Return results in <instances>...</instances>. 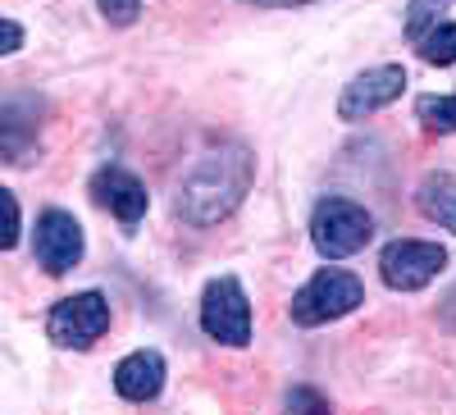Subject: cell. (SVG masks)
<instances>
[{
    "label": "cell",
    "mask_w": 456,
    "mask_h": 415,
    "mask_svg": "<svg viewBox=\"0 0 456 415\" xmlns=\"http://www.w3.org/2000/svg\"><path fill=\"white\" fill-rule=\"evenodd\" d=\"M251 183H256V156L242 142L210 146L206 156L183 174L174 210H178L183 224H192V229H210V224L228 219L242 206Z\"/></svg>",
    "instance_id": "1"
},
{
    "label": "cell",
    "mask_w": 456,
    "mask_h": 415,
    "mask_svg": "<svg viewBox=\"0 0 456 415\" xmlns=\"http://www.w3.org/2000/svg\"><path fill=\"white\" fill-rule=\"evenodd\" d=\"M365 301V288L356 274L347 270H320L315 279H306L292 297V324L301 329H320V324H333L342 315H352L356 306Z\"/></svg>",
    "instance_id": "2"
},
{
    "label": "cell",
    "mask_w": 456,
    "mask_h": 415,
    "mask_svg": "<svg viewBox=\"0 0 456 415\" xmlns=\"http://www.w3.org/2000/svg\"><path fill=\"white\" fill-rule=\"evenodd\" d=\"M374 238V219L347 197H324L311 215V242L324 260H347Z\"/></svg>",
    "instance_id": "3"
},
{
    "label": "cell",
    "mask_w": 456,
    "mask_h": 415,
    "mask_svg": "<svg viewBox=\"0 0 456 415\" xmlns=\"http://www.w3.org/2000/svg\"><path fill=\"white\" fill-rule=\"evenodd\" d=\"M105 329H110V301L101 292H73L55 301L46 315V338L69 352H87L96 338H105Z\"/></svg>",
    "instance_id": "4"
},
{
    "label": "cell",
    "mask_w": 456,
    "mask_h": 415,
    "mask_svg": "<svg viewBox=\"0 0 456 415\" xmlns=\"http://www.w3.org/2000/svg\"><path fill=\"white\" fill-rule=\"evenodd\" d=\"M201 329L224 347H247L251 343V301L233 274L210 279L201 292Z\"/></svg>",
    "instance_id": "5"
},
{
    "label": "cell",
    "mask_w": 456,
    "mask_h": 415,
    "mask_svg": "<svg viewBox=\"0 0 456 415\" xmlns=\"http://www.w3.org/2000/svg\"><path fill=\"white\" fill-rule=\"evenodd\" d=\"M443 270H447V251L438 242H420V238H397L379 256V274H384V283L393 292H420Z\"/></svg>",
    "instance_id": "6"
},
{
    "label": "cell",
    "mask_w": 456,
    "mask_h": 415,
    "mask_svg": "<svg viewBox=\"0 0 456 415\" xmlns=\"http://www.w3.org/2000/svg\"><path fill=\"white\" fill-rule=\"evenodd\" d=\"M402 92H406V69H402V64L365 69V73H356V78L342 87V96H338V119H347V124L370 119V115H379V110H388Z\"/></svg>",
    "instance_id": "7"
},
{
    "label": "cell",
    "mask_w": 456,
    "mask_h": 415,
    "mask_svg": "<svg viewBox=\"0 0 456 415\" xmlns=\"http://www.w3.org/2000/svg\"><path fill=\"white\" fill-rule=\"evenodd\" d=\"M37 260H42L46 274H69L73 265L83 260L87 238H83V224L73 219L69 210H46L37 219V242H32Z\"/></svg>",
    "instance_id": "8"
},
{
    "label": "cell",
    "mask_w": 456,
    "mask_h": 415,
    "mask_svg": "<svg viewBox=\"0 0 456 415\" xmlns=\"http://www.w3.org/2000/svg\"><path fill=\"white\" fill-rule=\"evenodd\" d=\"M92 201H96V206H105L114 219L124 224V229L142 224V215H146V206H151V197H146V183H142L137 174L119 169V165H105V169H96V178H92Z\"/></svg>",
    "instance_id": "9"
},
{
    "label": "cell",
    "mask_w": 456,
    "mask_h": 415,
    "mask_svg": "<svg viewBox=\"0 0 456 415\" xmlns=\"http://www.w3.org/2000/svg\"><path fill=\"white\" fill-rule=\"evenodd\" d=\"M165 388V356L160 352H128L119 365H114V393L124 402H156Z\"/></svg>",
    "instance_id": "10"
},
{
    "label": "cell",
    "mask_w": 456,
    "mask_h": 415,
    "mask_svg": "<svg viewBox=\"0 0 456 415\" xmlns=\"http://www.w3.org/2000/svg\"><path fill=\"white\" fill-rule=\"evenodd\" d=\"M415 206H420V215H425L429 224L456 233V178H452V174H429V178H420V187H415Z\"/></svg>",
    "instance_id": "11"
},
{
    "label": "cell",
    "mask_w": 456,
    "mask_h": 415,
    "mask_svg": "<svg viewBox=\"0 0 456 415\" xmlns=\"http://www.w3.org/2000/svg\"><path fill=\"white\" fill-rule=\"evenodd\" d=\"M23 105H28V101H19V96L5 101V119H0V146H5V160H10V165L28 160V146L37 142V124H28Z\"/></svg>",
    "instance_id": "12"
},
{
    "label": "cell",
    "mask_w": 456,
    "mask_h": 415,
    "mask_svg": "<svg viewBox=\"0 0 456 415\" xmlns=\"http://www.w3.org/2000/svg\"><path fill=\"white\" fill-rule=\"evenodd\" d=\"M415 46H420V60L425 64H438V69L443 64H456V23H434Z\"/></svg>",
    "instance_id": "13"
},
{
    "label": "cell",
    "mask_w": 456,
    "mask_h": 415,
    "mask_svg": "<svg viewBox=\"0 0 456 415\" xmlns=\"http://www.w3.org/2000/svg\"><path fill=\"white\" fill-rule=\"evenodd\" d=\"M415 119L429 133H456V96H420L415 101Z\"/></svg>",
    "instance_id": "14"
},
{
    "label": "cell",
    "mask_w": 456,
    "mask_h": 415,
    "mask_svg": "<svg viewBox=\"0 0 456 415\" xmlns=\"http://www.w3.org/2000/svg\"><path fill=\"white\" fill-rule=\"evenodd\" d=\"M443 5H447V0H411V10H406V37H411V42H420V37L438 23Z\"/></svg>",
    "instance_id": "15"
},
{
    "label": "cell",
    "mask_w": 456,
    "mask_h": 415,
    "mask_svg": "<svg viewBox=\"0 0 456 415\" xmlns=\"http://www.w3.org/2000/svg\"><path fill=\"white\" fill-rule=\"evenodd\" d=\"M101 5V14L114 23V28H128V23H137V14H142V0H96Z\"/></svg>",
    "instance_id": "16"
},
{
    "label": "cell",
    "mask_w": 456,
    "mask_h": 415,
    "mask_svg": "<svg viewBox=\"0 0 456 415\" xmlns=\"http://www.w3.org/2000/svg\"><path fill=\"white\" fill-rule=\"evenodd\" d=\"M288 406H292V411H329V402H324L320 393H311V388H292V393H288Z\"/></svg>",
    "instance_id": "17"
},
{
    "label": "cell",
    "mask_w": 456,
    "mask_h": 415,
    "mask_svg": "<svg viewBox=\"0 0 456 415\" xmlns=\"http://www.w3.org/2000/svg\"><path fill=\"white\" fill-rule=\"evenodd\" d=\"M5 210H10V229H5V251H14V247H19V201H14V192H5Z\"/></svg>",
    "instance_id": "18"
},
{
    "label": "cell",
    "mask_w": 456,
    "mask_h": 415,
    "mask_svg": "<svg viewBox=\"0 0 456 415\" xmlns=\"http://www.w3.org/2000/svg\"><path fill=\"white\" fill-rule=\"evenodd\" d=\"M23 46V28L14 23V19H5V46H0V51H5V55H14Z\"/></svg>",
    "instance_id": "19"
},
{
    "label": "cell",
    "mask_w": 456,
    "mask_h": 415,
    "mask_svg": "<svg viewBox=\"0 0 456 415\" xmlns=\"http://www.w3.org/2000/svg\"><path fill=\"white\" fill-rule=\"evenodd\" d=\"M256 10H297V5H315V0H247Z\"/></svg>",
    "instance_id": "20"
},
{
    "label": "cell",
    "mask_w": 456,
    "mask_h": 415,
    "mask_svg": "<svg viewBox=\"0 0 456 415\" xmlns=\"http://www.w3.org/2000/svg\"><path fill=\"white\" fill-rule=\"evenodd\" d=\"M443 324H447V329H456V288L443 297Z\"/></svg>",
    "instance_id": "21"
}]
</instances>
